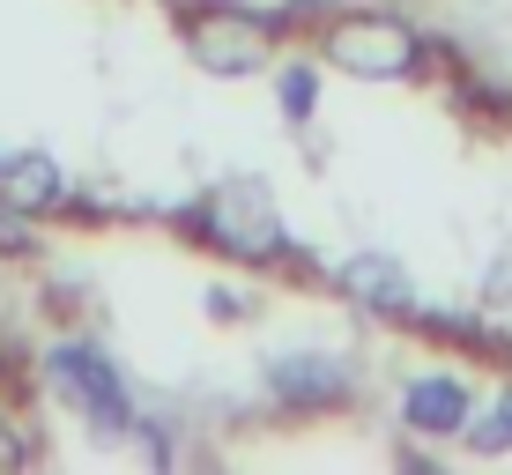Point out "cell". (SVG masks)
Listing matches in <instances>:
<instances>
[{
	"mask_svg": "<svg viewBox=\"0 0 512 475\" xmlns=\"http://www.w3.org/2000/svg\"><path fill=\"white\" fill-rule=\"evenodd\" d=\"M193 8H223V0H193Z\"/></svg>",
	"mask_w": 512,
	"mask_h": 475,
	"instance_id": "obj_12",
	"label": "cell"
},
{
	"mask_svg": "<svg viewBox=\"0 0 512 475\" xmlns=\"http://www.w3.org/2000/svg\"><path fill=\"white\" fill-rule=\"evenodd\" d=\"M275 97H282V112H290V119H312V104H320V75H312V67H282Z\"/></svg>",
	"mask_w": 512,
	"mask_h": 475,
	"instance_id": "obj_10",
	"label": "cell"
},
{
	"mask_svg": "<svg viewBox=\"0 0 512 475\" xmlns=\"http://www.w3.org/2000/svg\"><path fill=\"white\" fill-rule=\"evenodd\" d=\"M320 60H334L342 75H357V82H401V75H416L423 38H416L409 23H401V15L349 8V15H334V23H327Z\"/></svg>",
	"mask_w": 512,
	"mask_h": 475,
	"instance_id": "obj_1",
	"label": "cell"
},
{
	"mask_svg": "<svg viewBox=\"0 0 512 475\" xmlns=\"http://www.w3.org/2000/svg\"><path fill=\"white\" fill-rule=\"evenodd\" d=\"M201 231H208V245H223V253H238V260H275L282 253L275 201L253 179H231V186L208 193L201 201Z\"/></svg>",
	"mask_w": 512,
	"mask_h": 475,
	"instance_id": "obj_2",
	"label": "cell"
},
{
	"mask_svg": "<svg viewBox=\"0 0 512 475\" xmlns=\"http://www.w3.org/2000/svg\"><path fill=\"white\" fill-rule=\"evenodd\" d=\"M0 201H15V208H60L67 201V179L45 164V156H0Z\"/></svg>",
	"mask_w": 512,
	"mask_h": 475,
	"instance_id": "obj_8",
	"label": "cell"
},
{
	"mask_svg": "<svg viewBox=\"0 0 512 475\" xmlns=\"http://www.w3.org/2000/svg\"><path fill=\"white\" fill-rule=\"evenodd\" d=\"M193 60L208 67V75H253L260 60H268V23H253V15H238L231 0L223 8H201V23H193Z\"/></svg>",
	"mask_w": 512,
	"mask_h": 475,
	"instance_id": "obj_4",
	"label": "cell"
},
{
	"mask_svg": "<svg viewBox=\"0 0 512 475\" xmlns=\"http://www.w3.org/2000/svg\"><path fill=\"white\" fill-rule=\"evenodd\" d=\"M0 253H30V208L0 201Z\"/></svg>",
	"mask_w": 512,
	"mask_h": 475,
	"instance_id": "obj_11",
	"label": "cell"
},
{
	"mask_svg": "<svg viewBox=\"0 0 512 475\" xmlns=\"http://www.w3.org/2000/svg\"><path fill=\"white\" fill-rule=\"evenodd\" d=\"M349 364L342 357H320V349H290V357L268 364V394L290 401V409H320V401H342L349 394Z\"/></svg>",
	"mask_w": 512,
	"mask_h": 475,
	"instance_id": "obj_5",
	"label": "cell"
},
{
	"mask_svg": "<svg viewBox=\"0 0 512 475\" xmlns=\"http://www.w3.org/2000/svg\"><path fill=\"white\" fill-rule=\"evenodd\" d=\"M52 386L90 416L97 438H127V416H134L127 409V386H119V372L97 357L90 342H60V349H52Z\"/></svg>",
	"mask_w": 512,
	"mask_h": 475,
	"instance_id": "obj_3",
	"label": "cell"
},
{
	"mask_svg": "<svg viewBox=\"0 0 512 475\" xmlns=\"http://www.w3.org/2000/svg\"><path fill=\"white\" fill-rule=\"evenodd\" d=\"M401 416H409V431L423 438H461L468 431V386L461 379H416L409 394H401Z\"/></svg>",
	"mask_w": 512,
	"mask_h": 475,
	"instance_id": "obj_6",
	"label": "cell"
},
{
	"mask_svg": "<svg viewBox=\"0 0 512 475\" xmlns=\"http://www.w3.org/2000/svg\"><path fill=\"white\" fill-rule=\"evenodd\" d=\"M461 438H468L475 453H512V386H505L498 401H490L483 416H468V431H461Z\"/></svg>",
	"mask_w": 512,
	"mask_h": 475,
	"instance_id": "obj_9",
	"label": "cell"
},
{
	"mask_svg": "<svg viewBox=\"0 0 512 475\" xmlns=\"http://www.w3.org/2000/svg\"><path fill=\"white\" fill-rule=\"evenodd\" d=\"M342 297H357L364 312H409V275H401V260H386V253H357V260H342Z\"/></svg>",
	"mask_w": 512,
	"mask_h": 475,
	"instance_id": "obj_7",
	"label": "cell"
}]
</instances>
